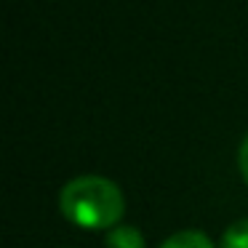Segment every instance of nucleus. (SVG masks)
I'll use <instances>...</instances> for the list:
<instances>
[{
    "label": "nucleus",
    "instance_id": "1",
    "mask_svg": "<svg viewBox=\"0 0 248 248\" xmlns=\"http://www.w3.org/2000/svg\"><path fill=\"white\" fill-rule=\"evenodd\" d=\"M59 208L83 230H115L125 214L123 192L104 176H78L62 187Z\"/></svg>",
    "mask_w": 248,
    "mask_h": 248
},
{
    "label": "nucleus",
    "instance_id": "2",
    "mask_svg": "<svg viewBox=\"0 0 248 248\" xmlns=\"http://www.w3.org/2000/svg\"><path fill=\"white\" fill-rule=\"evenodd\" d=\"M104 248H144V237L136 227L131 224H118L115 230L107 232Z\"/></svg>",
    "mask_w": 248,
    "mask_h": 248
},
{
    "label": "nucleus",
    "instance_id": "3",
    "mask_svg": "<svg viewBox=\"0 0 248 248\" xmlns=\"http://www.w3.org/2000/svg\"><path fill=\"white\" fill-rule=\"evenodd\" d=\"M160 248H214V243L198 230H184V232L171 235Z\"/></svg>",
    "mask_w": 248,
    "mask_h": 248
},
{
    "label": "nucleus",
    "instance_id": "4",
    "mask_svg": "<svg viewBox=\"0 0 248 248\" xmlns=\"http://www.w3.org/2000/svg\"><path fill=\"white\" fill-rule=\"evenodd\" d=\"M221 248H248V219L227 227V232L221 235Z\"/></svg>",
    "mask_w": 248,
    "mask_h": 248
},
{
    "label": "nucleus",
    "instance_id": "5",
    "mask_svg": "<svg viewBox=\"0 0 248 248\" xmlns=\"http://www.w3.org/2000/svg\"><path fill=\"white\" fill-rule=\"evenodd\" d=\"M237 166H240V173H243V179H246V184H248V136L243 139L240 152H237Z\"/></svg>",
    "mask_w": 248,
    "mask_h": 248
}]
</instances>
